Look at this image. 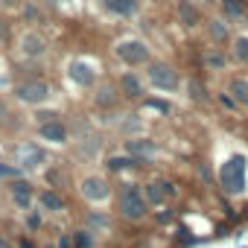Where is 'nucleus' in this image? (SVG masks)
Masks as SVG:
<instances>
[{"mask_svg": "<svg viewBox=\"0 0 248 248\" xmlns=\"http://www.w3.org/2000/svg\"><path fill=\"white\" fill-rule=\"evenodd\" d=\"M70 155H73L76 161H85V164L99 161V158L105 155V132H102V129H93V132L76 138V140L70 143Z\"/></svg>", "mask_w": 248, "mask_h": 248, "instance_id": "obj_13", "label": "nucleus"}, {"mask_svg": "<svg viewBox=\"0 0 248 248\" xmlns=\"http://www.w3.org/2000/svg\"><path fill=\"white\" fill-rule=\"evenodd\" d=\"M202 236H196L187 225H181V228H175V236H172V245L175 248H190V245H196Z\"/></svg>", "mask_w": 248, "mask_h": 248, "instance_id": "obj_36", "label": "nucleus"}, {"mask_svg": "<svg viewBox=\"0 0 248 248\" xmlns=\"http://www.w3.org/2000/svg\"><path fill=\"white\" fill-rule=\"evenodd\" d=\"M114 193H117V184L105 172H85L76 181V196L88 207H108L114 202Z\"/></svg>", "mask_w": 248, "mask_h": 248, "instance_id": "obj_4", "label": "nucleus"}, {"mask_svg": "<svg viewBox=\"0 0 248 248\" xmlns=\"http://www.w3.org/2000/svg\"><path fill=\"white\" fill-rule=\"evenodd\" d=\"M158 178H161V187H164V193H167V202L181 199V184H178L175 178H164V175H158Z\"/></svg>", "mask_w": 248, "mask_h": 248, "instance_id": "obj_39", "label": "nucleus"}, {"mask_svg": "<svg viewBox=\"0 0 248 248\" xmlns=\"http://www.w3.org/2000/svg\"><path fill=\"white\" fill-rule=\"evenodd\" d=\"M70 233H73V245L76 248H99V236L93 231H88L85 225H73Z\"/></svg>", "mask_w": 248, "mask_h": 248, "instance_id": "obj_30", "label": "nucleus"}, {"mask_svg": "<svg viewBox=\"0 0 248 248\" xmlns=\"http://www.w3.org/2000/svg\"><path fill=\"white\" fill-rule=\"evenodd\" d=\"M199 62H202V70L216 73V76H228V70L233 64L231 56H228V50H222V47H204L199 53Z\"/></svg>", "mask_w": 248, "mask_h": 248, "instance_id": "obj_21", "label": "nucleus"}, {"mask_svg": "<svg viewBox=\"0 0 248 248\" xmlns=\"http://www.w3.org/2000/svg\"><path fill=\"white\" fill-rule=\"evenodd\" d=\"M172 15H175V24L184 30V32H196L204 27V9L196 3V0H172Z\"/></svg>", "mask_w": 248, "mask_h": 248, "instance_id": "obj_15", "label": "nucleus"}, {"mask_svg": "<svg viewBox=\"0 0 248 248\" xmlns=\"http://www.w3.org/2000/svg\"><path fill=\"white\" fill-rule=\"evenodd\" d=\"M32 129H35V140L44 143L47 149H70V143H73V135H70V126H67V117L41 123V126H32Z\"/></svg>", "mask_w": 248, "mask_h": 248, "instance_id": "obj_11", "label": "nucleus"}, {"mask_svg": "<svg viewBox=\"0 0 248 248\" xmlns=\"http://www.w3.org/2000/svg\"><path fill=\"white\" fill-rule=\"evenodd\" d=\"M99 167H102L105 175H123V172H138V170H143L140 161H135L132 155H126L123 149H117V152H105V155L99 158Z\"/></svg>", "mask_w": 248, "mask_h": 248, "instance_id": "obj_20", "label": "nucleus"}, {"mask_svg": "<svg viewBox=\"0 0 248 248\" xmlns=\"http://www.w3.org/2000/svg\"><path fill=\"white\" fill-rule=\"evenodd\" d=\"M21 21H24L27 27L41 24V6H38V3H24V6H21Z\"/></svg>", "mask_w": 248, "mask_h": 248, "instance_id": "obj_38", "label": "nucleus"}, {"mask_svg": "<svg viewBox=\"0 0 248 248\" xmlns=\"http://www.w3.org/2000/svg\"><path fill=\"white\" fill-rule=\"evenodd\" d=\"M50 161H53L50 149H47L44 143H38L35 138L18 140V143L12 146V164H18L27 175H30V172H44V170L50 167Z\"/></svg>", "mask_w": 248, "mask_h": 248, "instance_id": "obj_7", "label": "nucleus"}, {"mask_svg": "<svg viewBox=\"0 0 248 248\" xmlns=\"http://www.w3.org/2000/svg\"><path fill=\"white\" fill-rule=\"evenodd\" d=\"M245 248H248V245H245Z\"/></svg>", "mask_w": 248, "mask_h": 248, "instance_id": "obj_48", "label": "nucleus"}, {"mask_svg": "<svg viewBox=\"0 0 248 248\" xmlns=\"http://www.w3.org/2000/svg\"><path fill=\"white\" fill-rule=\"evenodd\" d=\"M53 245H56V248H76V245H73V233H70V228L59 231V233L53 236Z\"/></svg>", "mask_w": 248, "mask_h": 248, "instance_id": "obj_41", "label": "nucleus"}, {"mask_svg": "<svg viewBox=\"0 0 248 248\" xmlns=\"http://www.w3.org/2000/svg\"><path fill=\"white\" fill-rule=\"evenodd\" d=\"M41 248H56V245H53V242H44V245H41Z\"/></svg>", "mask_w": 248, "mask_h": 248, "instance_id": "obj_47", "label": "nucleus"}, {"mask_svg": "<svg viewBox=\"0 0 248 248\" xmlns=\"http://www.w3.org/2000/svg\"><path fill=\"white\" fill-rule=\"evenodd\" d=\"M143 184V199H146V204L152 207V210H158V207H164V204H170L167 202V193H164V187H161V178L155 175V178H146V181H140Z\"/></svg>", "mask_w": 248, "mask_h": 248, "instance_id": "obj_27", "label": "nucleus"}, {"mask_svg": "<svg viewBox=\"0 0 248 248\" xmlns=\"http://www.w3.org/2000/svg\"><path fill=\"white\" fill-rule=\"evenodd\" d=\"M12 99L18 102V105H24V108H44V105H50L53 102V85L44 79V76H38V73H30V76H21V79H15L12 82Z\"/></svg>", "mask_w": 248, "mask_h": 248, "instance_id": "obj_3", "label": "nucleus"}, {"mask_svg": "<svg viewBox=\"0 0 248 248\" xmlns=\"http://www.w3.org/2000/svg\"><path fill=\"white\" fill-rule=\"evenodd\" d=\"M196 3H199L202 9H207V6H216V3H219V0H196Z\"/></svg>", "mask_w": 248, "mask_h": 248, "instance_id": "obj_45", "label": "nucleus"}, {"mask_svg": "<svg viewBox=\"0 0 248 248\" xmlns=\"http://www.w3.org/2000/svg\"><path fill=\"white\" fill-rule=\"evenodd\" d=\"M3 193H6L9 207H15L18 213H27V210L35 207L38 184H35L30 175H21V178H15V181H6V184H3Z\"/></svg>", "mask_w": 248, "mask_h": 248, "instance_id": "obj_10", "label": "nucleus"}, {"mask_svg": "<svg viewBox=\"0 0 248 248\" xmlns=\"http://www.w3.org/2000/svg\"><path fill=\"white\" fill-rule=\"evenodd\" d=\"M35 207H41L47 216H62V213L70 210V199L64 196V190H56V187H38Z\"/></svg>", "mask_w": 248, "mask_h": 248, "instance_id": "obj_19", "label": "nucleus"}, {"mask_svg": "<svg viewBox=\"0 0 248 248\" xmlns=\"http://www.w3.org/2000/svg\"><path fill=\"white\" fill-rule=\"evenodd\" d=\"M143 76H146V85L152 91H161V93H178L184 88V70H178V64H172L170 59L155 56L143 67Z\"/></svg>", "mask_w": 248, "mask_h": 248, "instance_id": "obj_6", "label": "nucleus"}, {"mask_svg": "<svg viewBox=\"0 0 248 248\" xmlns=\"http://www.w3.org/2000/svg\"><path fill=\"white\" fill-rule=\"evenodd\" d=\"M12 123V105H9V99L0 93V129H6Z\"/></svg>", "mask_w": 248, "mask_h": 248, "instance_id": "obj_40", "label": "nucleus"}, {"mask_svg": "<svg viewBox=\"0 0 248 248\" xmlns=\"http://www.w3.org/2000/svg\"><path fill=\"white\" fill-rule=\"evenodd\" d=\"M99 9L111 18H120V21H132L143 12V0H96Z\"/></svg>", "mask_w": 248, "mask_h": 248, "instance_id": "obj_22", "label": "nucleus"}, {"mask_svg": "<svg viewBox=\"0 0 248 248\" xmlns=\"http://www.w3.org/2000/svg\"><path fill=\"white\" fill-rule=\"evenodd\" d=\"M120 149L132 155L135 161H140L143 167L155 164L161 158V140H155V135H138V138H126L120 140Z\"/></svg>", "mask_w": 248, "mask_h": 248, "instance_id": "obj_12", "label": "nucleus"}, {"mask_svg": "<svg viewBox=\"0 0 248 248\" xmlns=\"http://www.w3.org/2000/svg\"><path fill=\"white\" fill-rule=\"evenodd\" d=\"M111 56L126 70H143L155 59L152 44L146 38H140V35H123V38H117L114 47H111Z\"/></svg>", "mask_w": 248, "mask_h": 248, "instance_id": "obj_5", "label": "nucleus"}, {"mask_svg": "<svg viewBox=\"0 0 248 248\" xmlns=\"http://www.w3.org/2000/svg\"><path fill=\"white\" fill-rule=\"evenodd\" d=\"M135 108H138L140 114H155V117H161V120H170V117L175 114V102H172L167 93H146Z\"/></svg>", "mask_w": 248, "mask_h": 248, "instance_id": "obj_23", "label": "nucleus"}, {"mask_svg": "<svg viewBox=\"0 0 248 248\" xmlns=\"http://www.w3.org/2000/svg\"><path fill=\"white\" fill-rule=\"evenodd\" d=\"M79 225H85V228L93 231L96 236H108V233L117 231V216H114V210H108V207H88V210H82Z\"/></svg>", "mask_w": 248, "mask_h": 248, "instance_id": "obj_17", "label": "nucleus"}, {"mask_svg": "<svg viewBox=\"0 0 248 248\" xmlns=\"http://www.w3.org/2000/svg\"><path fill=\"white\" fill-rule=\"evenodd\" d=\"M12 32H15V30H12V21L0 12V44H9V41H12Z\"/></svg>", "mask_w": 248, "mask_h": 248, "instance_id": "obj_42", "label": "nucleus"}, {"mask_svg": "<svg viewBox=\"0 0 248 248\" xmlns=\"http://www.w3.org/2000/svg\"><path fill=\"white\" fill-rule=\"evenodd\" d=\"M216 190L225 199H239L248 193V155L231 152L216 164Z\"/></svg>", "mask_w": 248, "mask_h": 248, "instance_id": "obj_2", "label": "nucleus"}, {"mask_svg": "<svg viewBox=\"0 0 248 248\" xmlns=\"http://www.w3.org/2000/svg\"><path fill=\"white\" fill-rule=\"evenodd\" d=\"M152 225L155 228H170L175 219H178V207H172V204H164V207H158V210H152Z\"/></svg>", "mask_w": 248, "mask_h": 248, "instance_id": "obj_31", "label": "nucleus"}, {"mask_svg": "<svg viewBox=\"0 0 248 248\" xmlns=\"http://www.w3.org/2000/svg\"><path fill=\"white\" fill-rule=\"evenodd\" d=\"M114 82H117V91H120L123 102H129V105H138L149 93V85H146L143 70H123Z\"/></svg>", "mask_w": 248, "mask_h": 248, "instance_id": "obj_14", "label": "nucleus"}, {"mask_svg": "<svg viewBox=\"0 0 248 248\" xmlns=\"http://www.w3.org/2000/svg\"><path fill=\"white\" fill-rule=\"evenodd\" d=\"M196 178L204 184V187H216V167L210 161H199L196 164Z\"/></svg>", "mask_w": 248, "mask_h": 248, "instance_id": "obj_33", "label": "nucleus"}, {"mask_svg": "<svg viewBox=\"0 0 248 248\" xmlns=\"http://www.w3.org/2000/svg\"><path fill=\"white\" fill-rule=\"evenodd\" d=\"M15 53L21 62H44L50 56V41L38 27H24L15 38Z\"/></svg>", "mask_w": 248, "mask_h": 248, "instance_id": "obj_9", "label": "nucleus"}, {"mask_svg": "<svg viewBox=\"0 0 248 248\" xmlns=\"http://www.w3.org/2000/svg\"><path fill=\"white\" fill-rule=\"evenodd\" d=\"M64 79L76 88V91H93L99 82H102V70H99V64L91 59V56H73V59H67V64H64Z\"/></svg>", "mask_w": 248, "mask_h": 248, "instance_id": "obj_8", "label": "nucleus"}, {"mask_svg": "<svg viewBox=\"0 0 248 248\" xmlns=\"http://www.w3.org/2000/svg\"><path fill=\"white\" fill-rule=\"evenodd\" d=\"M222 88L236 99L242 111H248V73H228L222 79Z\"/></svg>", "mask_w": 248, "mask_h": 248, "instance_id": "obj_25", "label": "nucleus"}, {"mask_svg": "<svg viewBox=\"0 0 248 248\" xmlns=\"http://www.w3.org/2000/svg\"><path fill=\"white\" fill-rule=\"evenodd\" d=\"M213 102H216V105H219L222 111H228V114H239V111H242V108L236 105V99H233V96H231V93H228L225 88L213 91Z\"/></svg>", "mask_w": 248, "mask_h": 248, "instance_id": "obj_32", "label": "nucleus"}, {"mask_svg": "<svg viewBox=\"0 0 248 248\" xmlns=\"http://www.w3.org/2000/svg\"><path fill=\"white\" fill-rule=\"evenodd\" d=\"M15 248H41V242L32 233H18L15 236Z\"/></svg>", "mask_w": 248, "mask_h": 248, "instance_id": "obj_43", "label": "nucleus"}, {"mask_svg": "<svg viewBox=\"0 0 248 248\" xmlns=\"http://www.w3.org/2000/svg\"><path fill=\"white\" fill-rule=\"evenodd\" d=\"M21 228H24V233H32V236L44 233L47 231V213L41 207H32V210L21 213Z\"/></svg>", "mask_w": 248, "mask_h": 248, "instance_id": "obj_28", "label": "nucleus"}, {"mask_svg": "<svg viewBox=\"0 0 248 248\" xmlns=\"http://www.w3.org/2000/svg\"><path fill=\"white\" fill-rule=\"evenodd\" d=\"M228 56H231L233 64L248 67V30H242V32L233 35V41H231V47H228Z\"/></svg>", "mask_w": 248, "mask_h": 248, "instance_id": "obj_29", "label": "nucleus"}, {"mask_svg": "<svg viewBox=\"0 0 248 248\" xmlns=\"http://www.w3.org/2000/svg\"><path fill=\"white\" fill-rule=\"evenodd\" d=\"M152 6H164V3H170V0H149Z\"/></svg>", "mask_w": 248, "mask_h": 248, "instance_id": "obj_46", "label": "nucleus"}, {"mask_svg": "<svg viewBox=\"0 0 248 248\" xmlns=\"http://www.w3.org/2000/svg\"><path fill=\"white\" fill-rule=\"evenodd\" d=\"M111 210H114L117 222H123V225H143V222H149L152 207L143 199V184L140 181H123V184H117Z\"/></svg>", "mask_w": 248, "mask_h": 248, "instance_id": "obj_1", "label": "nucleus"}, {"mask_svg": "<svg viewBox=\"0 0 248 248\" xmlns=\"http://www.w3.org/2000/svg\"><path fill=\"white\" fill-rule=\"evenodd\" d=\"M0 248H15V236L6 233V231H0Z\"/></svg>", "mask_w": 248, "mask_h": 248, "instance_id": "obj_44", "label": "nucleus"}, {"mask_svg": "<svg viewBox=\"0 0 248 248\" xmlns=\"http://www.w3.org/2000/svg\"><path fill=\"white\" fill-rule=\"evenodd\" d=\"M120 105H126V102H123V96H120L114 79H102V82L91 91V108H93L96 114H108V111H114V108H120Z\"/></svg>", "mask_w": 248, "mask_h": 248, "instance_id": "obj_16", "label": "nucleus"}, {"mask_svg": "<svg viewBox=\"0 0 248 248\" xmlns=\"http://www.w3.org/2000/svg\"><path fill=\"white\" fill-rule=\"evenodd\" d=\"M219 15L231 24H248V0H219Z\"/></svg>", "mask_w": 248, "mask_h": 248, "instance_id": "obj_26", "label": "nucleus"}, {"mask_svg": "<svg viewBox=\"0 0 248 248\" xmlns=\"http://www.w3.org/2000/svg\"><path fill=\"white\" fill-rule=\"evenodd\" d=\"M184 93H187V99L193 102V105H210L213 102V91H210V85L199 76V73H190V76H184V88H181Z\"/></svg>", "mask_w": 248, "mask_h": 248, "instance_id": "obj_24", "label": "nucleus"}, {"mask_svg": "<svg viewBox=\"0 0 248 248\" xmlns=\"http://www.w3.org/2000/svg\"><path fill=\"white\" fill-rule=\"evenodd\" d=\"M59 117H64L59 108H50V105H44V108H32V117H30V123H32V126H41V123L59 120Z\"/></svg>", "mask_w": 248, "mask_h": 248, "instance_id": "obj_34", "label": "nucleus"}, {"mask_svg": "<svg viewBox=\"0 0 248 248\" xmlns=\"http://www.w3.org/2000/svg\"><path fill=\"white\" fill-rule=\"evenodd\" d=\"M21 175H27L18 164H12V161H3L0 158V184H6V181H15V178H21Z\"/></svg>", "mask_w": 248, "mask_h": 248, "instance_id": "obj_37", "label": "nucleus"}, {"mask_svg": "<svg viewBox=\"0 0 248 248\" xmlns=\"http://www.w3.org/2000/svg\"><path fill=\"white\" fill-rule=\"evenodd\" d=\"M204 35H207V41H210V47H222V50H228L231 47V41H233V24L231 21H225L219 12L216 15H207L204 18Z\"/></svg>", "mask_w": 248, "mask_h": 248, "instance_id": "obj_18", "label": "nucleus"}, {"mask_svg": "<svg viewBox=\"0 0 248 248\" xmlns=\"http://www.w3.org/2000/svg\"><path fill=\"white\" fill-rule=\"evenodd\" d=\"M44 187H56V190H64V172H62V164H50L44 170Z\"/></svg>", "mask_w": 248, "mask_h": 248, "instance_id": "obj_35", "label": "nucleus"}]
</instances>
